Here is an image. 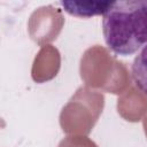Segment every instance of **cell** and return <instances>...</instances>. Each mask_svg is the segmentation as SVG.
<instances>
[{"label":"cell","instance_id":"6da1fadb","mask_svg":"<svg viewBox=\"0 0 147 147\" xmlns=\"http://www.w3.org/2000/svg\"><path fill=\"white\" fill-rule=\"evenodd\" d=\"M102 16L103 38L115 54L132 55L147 45V1H115Z\"/></svg>","mask_w":147,"mask_h":147},{"label":"cell","instance_id":"3957f363","mask_svg":"<svg viewBox=\"0 0 147 147\" xmlns=\"http://www.w3.org/2000/svg\"><path fill=\"white\" fill-rule=\"evenodd\" d=\"M131 75L136 86L147 96V45L134 57L131 65Z\"/></svg>","mask_w":147,"mask_h":147},{"label":"cell","instance_id":"7a4b0ae2","mask_svg":"<svg viewBox=\"0 0 147 147\" xmlns=\"http://www.w3.org/2000/svg\"><path fill=\"white\" fill-rule=\"evenodd\" d=\"M111 2H100V1H92V2H75V1H61L60 5L63 9L74 16L77 17H91L94 15L105 14L106 10L109 8Z\"/></svg>","mask_w":147,"mask_h":147}]
</instances>
